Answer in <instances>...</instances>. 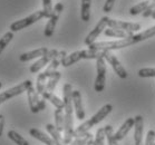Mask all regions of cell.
Returning <instances> with one entry per match:
<instances>
[{
	"instance_id": "277c9868",
	"label": "cell",
	"mask_w": 155,
	"mask_h": 145,
	"mask_svg": "<svg viewBox=\"0 0 155 145\" xmlns=\"http://www.w3.org/2000/svg\"><path fill=\"white\" fill-rule=\"evenodd\" d=\"M44 17H45L44 10L36 11V12L31 14L30 16H28V17L22 18L20 20H17V21L12 22L10 25V31L15 32V31H19L21 29L27 28V27H29V26L32 25V24H35V22H37L38 20H40V19Z\"/></svg>"
},
{
	"instance_id": "f546056e",
	"label": "cell",
	"mask_w": 155,
	"mask_h": 145,
	"mask_svg": "<svg viewBox=\"0 0 155 145\" xmlns=\"http://www.w3.org/2000/svg\"><path fill=\"white\" fill-rule=\"evenodd\" d=\"M138 76L143 78L155 77V68H142L138 71Z\"/></svg>"
},
{
	"instance_id": "30bf717a",
	"label": "cell",
	"mask_w": 155,
	"mask_h": 145,
	"mask_svg": "<svg viewBox=\"0 0 155 145\" xmlns=\"http://www.w3.org/2000/svg\"><path fill=\"white\" fill-rule=\"evenodd\" d=\"M104 58L105 60H107L109 63V65H112L114 71L118 75V77L122 78V79H126L127 78V71L126 69L122 66V64L120 63V60L117 59L116 56L112 54L110 51H105L104 53Z\"/></svg>"
},
{
	"instance_id": "9a60e30c",
	"label": "cell",
	"mask_w": 155,
	"mask_h": 145,
	"mask_svg": "<svg viewBox=\"0 0 155 145\" xmlns=\"http://www.w3.org/2000/svg\"><path fill=\"white\" fill-rule=\"evenodd\" d=\"M49 50L47 49L46 47H40L38 49L31 50V51H27V53L21 54L19 56V60L25 63V61H29L31 59H35V58H38V57H42L45 56Z\"/></svg>"
},
{
	"instance_id": "836d02e7",
	"label": "cell",
	"mask_w": 155,
	"mask_h": 145,
	"mask_svg": "<svg viewBox=\"0 0 155 145\" xmlns=\"http://www.w3.org/2000/svg\"><path fill=\"white\" fill-rule=\"evenodd\" d=\"M155 12V2H153V4L150 6V7L146 9V10L143 12V17L144 18H147V17H152V15Z\"/></svg>"
},
{
	"instance_id": "e575fe53",
	"label": "cell",
	"mask_w": 155,
	"mask_h": 145,
	"mask_svg": "<svg viewBox=\"0 0 155 145\" xmlns=\"http://www.w3.org/2000/svg\"><path fill=\"white\" fill-rule=\"evenodd\" d=\"M4 126H5V117L2 114H0V136L4 133Z\"/></svg>"
},
{
	"instance_id": "484cf974",
	"label": "cell",
	"mask_w": 155,
	"mask_h": 145,
	"mask_svg": "<svg viewBox=\"0 0 155 145\" xmlns=\"http://www.w3.org/2000/svg\"><path fill=\"white\" fill-rule=\"evenodd\" d=\"M105 136L107 137V142H108V145H118L117 143V140L115 137V134H114V131H113V127L110 126V125H106L105 127Z\"/></svg>"
},
{
	"instance_id": "ba28073f",
	"label": "cell",
	"mask_w": 155,
	"mask_h": 145,
	"mask_svg": "<svg viewBox=\"0 0 155 145\" xmlns=\"http://www.w3.org/2000/svg\"><path fill=\"white\" fill-rule=\"evenodd\" d=\"M63 9H64L63 4H60V2L56 4V6H55V8H54L53 16L49 18V20H48L46 27H45V31H44V34H45L46 37H51V36L54 35V31H55V28H56L57 21H58V19H59V16H60V14H61V11H63Z\"/></svg>"
},
{
	"instance_id": "9c48e42d",
	"label": "cell",
	"mask_w": 155,
	"mask_h": 145,
	"mask_svg": "<svg viewBox=\"0 0 155 145\" xmlns=\"http://www.w3.org/2000/svg\"><path fill=\"white\" fill-rule=\"evenodd\" d=\"M58 53H59V51L56 50V49L49 50L45 56L40 57V58L36 61L35 64H32L31 66H30V73L35 74V73H38L39 71H41L42 68L45 67L47 64H50V63L53 61V59L56 58V56L58 55Z\"/></svg>"
},
{
	"instance_id": "ffe728a7",
	"label": "cell",
	"mask_w": 155,
	"mask_h": 145,
	"mask_svg": "<svg viewBox=\"0 0 155 145\" xmlns=\"http://www.w3.org/2000/svg\"><path fill=\"white\" fill-rule=\"evenodd\" d=\"M153 2H155V0H145V1H142V2L135 5V6H133V7L130 8V14L132 15V16H136V15H138V14H143Z\"/></svg>"
},
{
	"instance_id": "cb8c5ba5",
	"label": "cell",
	"mask_w": 155,
	"mask_h": 145,
	"mask_svg": "<svg viewBox=\"0 0 155 145\" xmlns=\"http://www.w3.org/2000/svg\"><path fill=\"white\" fill-rule=\"evenodd\" d=\"M46 130H47V132L53 136V140L56 142L57 145H64L63 138H61V136H60V132L57 130L55 125H53V124H47Z\"/></svg>"
},
{
	"instance_id": "f1b7e54d",
	"label": "cell",
	"mask_w": 155,
	"mask_h": 145,
	"mask_svg": "<svg viewBox=\"0 0 155 145\" xmlns=\"http://www.w3.org/2000/svg\"><path fill=\"white\" fill-rule=\"evenodd\" d=\"M104 141H105V130L104 127H101L96 132V136L93 142V145H104Z\"/></svg>"
},
{
	"instance_id": "2e32d148",
	"label": "cell",
	"mask_w": 155,
	"mask_h": 145,
	"mask_svg": "<svg viewBox=\"0 0 155 145\" xmlns=\"http://www.w3.org/2000/svg\"><path fill=\"white\" fill-rule=\"evenodd\" d=\"M134 117H130V118H127L124 124L118 128V131L115 133V137H116L117 141H122L127 134H128V132L130 131V128L134 127Z\"/></svg>"
},
{
	"instance_id": "ac0fdd59",
	"label": "cell",
	"mask_w": 155,
	"mask_h": 145,
	"mask_svg": "<svg viewBox=\"0 0 155 145\" xmlns=\"http://www.w3.org/2000/svg\"><path fill=\"white\" fill-rule=\"evenodd\" d=\"M104 34H105L107 37H115V38H127V37H130L134 34L130 31H124V30H120V29H114V28H107L104 30Z\"/></svg>"
},
{
	"instance_id": "7c38bea8",
	"label": "cell",
	"mask_w": 155,
	"mask_h": 145,
	"mask_svg": "<svg viewBox=\"0 0 155 145\" xmlns=\"http://www.w3.org/2000/svg\"><path fill=\"white\" fill-rule=\"evenodd\" d=\"M107 26H108L109 28L120 29V30H124V31H130V32L138 31L141 29V25L140 24L120 21V20H115V19H110V18H108Z\"/></svg>"
},
{
	"instance_id": "5b68a950",
	"label": "cell",
	"mask_w": 155,
	"mask_h": 145,
	"mask_svg": "<svg viewBox=\"0 0 155 145\" xmlns=\"http://www.w3.org/2000/svg\"><path fill=\"white\" fill-rule=\"evenodd\" d=\"M27 97H28L29 107H30L31 113L36 114L46 108V102H45L46 99L39 97V94L34 88V86H30L28 88V91H27Z\"/></svg>"
},
{
	"instance_id": "4fadbf2b",
	"label": "cell",
	"mask_w": 155,
	"mask_h": 145,
	"mask_svg": "<svg viewBox=\"0 0 155 145\" xmlns=\"http://www.w3.org/2000/svg\"><path fill=\"white\" fill-rule=\"evenodd\" d=\"M134 142L135 145H143V130H144V120L142 115L134 117Z\"/></svg>"
},
{
	"instance_id": "8992f818",
	"label": "cell",
	"mask_w": 155,
	"mask_h": 145,
	"mask_svg": "<svg viewBox=\"0 0 155 145\" xmlns=\"http://www.w3.org/2000/svg\"><path fill=\"white\" fill-rule=\"evenodd\" d=\"M96 69H97V76H96L94 88L97 93H101L105 88L106 81V64L104 57H99L96 59Z\"/></svg>"
},
{
	"instance_id": "4316f807",
	"label": "cell",
	"mask_w": 155,
	"mask_h": 145,
	"mask_svg": "<svg viewBox=\"0 0 155 145\" xmlns=\"http://www.w3.org/2000/svg\"><path fill=\"white\" fill-rule=\"evenodd\" d=\"M14 38V32L12 31H8L6 32L1 38H0V55L4 51V49L7 47V45L10 43L11 40Z\"/></svg>"
},
{
	"instance_id": "1f68e13d",
	"label": "cell",
	"mask_w": 155,
	"mask_h": 145,
	"mask_svg": "<svg viewBox=\"0 0 155 145\" xmlns=\"http://www.w3.org/2000/svg\"><path fill=\"white\" fill-rule=\"evenodd\" d=\"M145 145H155V131L150 130V131L147 132Z\"/></svg>"
},
{
	"instance_id": "6da1fadb",
	"label": "cell",
	"mask_w": 155,
	"mask_h": 145,
	"mask_svg": "<svg viewBox=\"0 0 155 145\" xmlns=\"http://www.w3.org/2000/svg\"><path fill=\"white\" fill-rule=\"evenodd\" d=\"M63 101L65 104V136L63 138L64 145H69L74 138V120H73V87L66 83L63 87Z\"/></svg>"
},
{
	"instance_id": "52a82bcc",
	"label": "cell",
	"mask_w": 155,
	"mask_h": 145,
	"mask_svg": "<svg viewBox=\"0 0 155 145\" xmlns=\"http://www.w3.org/2000/svg\"><path fill=\"white\" fill-rule=\"evenodd\" d=\"M30 86H32V83H31V81L28 79V81H22L21 84L12 87V88H9V89H7V91H5L4 93L0 94V104H2V103H5L6 101H8V99L15 97V96L20 95V94H22L24 92H27Z\"/></svg>"
},
{
	"instance_id": "7402d4cb",
	"label": "cell",
	"mask_w": 155,
	"mask_h": 145,
	"mask_svg": "<svg viewBox=\"0 0 155 145\" xmlns=\"http://www.w3.org/2000/svg\"><path fill=\"white\" fill-rule=\"evenodd\" d=\"M54 115H55V126L59 132H63L65 130V114L63 110L56 108Z\"/></svg>"
},
{
	"instance_id": "d6986e66",
	"label": "cell",
	"mask_w": 155,
	"mask_h": 145,
	"mask_svg": "<svg viewBox=\"0 0 155 145\" xmlns=\"http://www.w3.org/2000/svg\"><path fill=\"white\" fill-rule=\"evenodd\" d=\"M42 98L46 99V101H49L51 104H53L54 106H56V108H59V110H64V107H65V104H64V101L59 98V97H57L56 95H54L53 93H49V92H45L41 94Z\"/></svg>"
},
{
	"instance_id": "44dd1931",
	"label": "cell",
	"mask_w": 155,
	"mask_h": 145,
	"mask_svg": "<svg viewBox=\"0 0 155 145\" xmlns=\"http://www.w3.org/2000/svg\"><path fill=\"white\" fill-rule=\"evenodd\" d=\"M91 6H92V0H81V20L85 22L89 21L91 19Z\"/></svg>"
},
{
	"instance_id": "d6a6232c",
	"label": "cell",
	"mask_w": 155,
	"mask_h": 145,
	"mask_svg": "<svg viewBox=\"0 0 155 145\" xmlns=\"http://www.w3.org/2000/svg\"><path fill=\"white\" fill-rule=\"evenodd\" d=\"M115 1H116V0H106L105 5H104V7H103V11L106 12V14H107V12H110L114 7Z\"/></svg>"
},
{
	"instance_id": "7a4b0ae2",
	"label": "cell",
	"mask_w": 155,
	"mask_h": 145,
	"mask_svg": "<svg viewBox=\"0 0 155 145\" xmlns=\"http://www.w3.org/2000/svg\"><path fill=\"white\" fill-rule=\"evenodd\" d=\"M112 110H113L112 104H106V105H104V106H103L95 115H93L89 120L84 122L83 124H81V125L75 130L74 138L83 137L85 134H87L88 131H89L93 126H95L96 124L101 123V122H102V120H104L110 112H112Z\"/></svg>"
},
{
	"instance_id": "4dcf8cb0",
	"label": "cell",
	"mask_w": 155,
	"mask_h": 145,
	"mask_svg": "<svg viewBox=\"0 0 155 145\" xmlns=\"http://www.w3.org/2000/svg\"><path fill=\"white\" fill-rule=\"evenodd\" d=\"M81 138V141H79V145H93V135L91 133H87V134H85L83 137H79Z\"/></svg>"
},
{
	"instance_id": "3957f363",
	"label": "cell",
	"mask_w": 155,
	"mask_h": 145,
	"mask_svg": "<svg viewBox=\"0 0 155 145\" xmlns=\"http://www.w3.org/2000/svg\"><path fill=\"white\" fill-rule=\"evenodd\" d=\"M105 51H98V50H77L75 53H71V55L66 56L61 61V66L69 67L75 63H77L81 59H97L99 57H104Z\"/></svg>"
},
{
	"instance_id": "8fae6325",
	"label": "cell",
	"mask_w": 155,
	"mask_h": 145,
	"mask_svg": "<svg viewBox=\"0 0 155 145\" xmlns=\"http://www.w3.org/2000/svg\"><path fill=\"white\" fill-rule=\"evenodd\" d=\"M107 21H108V17L104 16V17L101 18V20H99L98 24L95 26V28L93 29L92 31L88 34L87 37L85 38V45L89 46V45H92V44L95 43V40L98 38V36L102 34V31L105 29L106 26H107Z\"/></svg>"
},
{
	"instance_id": "8d00e7d4",
	"label": "cell",
	"mask_w": 155,
	"mask_h": 145,
	"mask_svg": "<svg viewBox=\"0 0 155 145\" xmlns=\"http://www.w3.org/2000/svg\"><path fill=\"white\" fill-rule=\"evenodd\" d=\"M1 87H2V83H1V81H0V88H1Z\"/></svg>"
},
{
	"instance_id": "d590c367",
	"label": "cell",
	"mask_w": 155,
	"mask_h": 145,
	"mask_svg": "<svg viewBox=\"0 0 155 145\" xmlns=\"http://www.w3.org/2000/svg\"><path fill=\"white\" fill-rule=\"evenodd\" d=\"M79 141H81V138H79V137H78V138H75L74 141L71 142V143L69 145H79Z\"/></svg>"
},
{
	"instance_id": "d4e9b609",
	"label": "cell",
	"mask_w": 155,
	"mask_h": 145,
	"mask_svg": "<svg viewBox=\"0 0 155 145\" xmlns=\"http://www.w3.org/2000/svg\"><path fill=\"white\" fill-rule=\"evenodd\" d=\"M8 137L10 138L11 141L14 142V143H16L17 145H29L28 141L25 140L19 133H17V132L14 131V130H11V131L8 132Z\"/></svg>"
},
{
	"instance_id": "603a6c76",
	"label": "cell",
	"mask_w": 155,
	"mask_h": 145,
	"mask_svg": "<svg viewBox=\"0 0 155 145\" xmlns=\"http://www.w3.org/2000/svg\"><path fill=\"white\" fill-rule=\"evenodd\" d=\"M60 77H61V73H59V71H55V73L48 78V81H47V84H46V88H45V91H46V92H49V93L53 92L54 89L56 88L57 83L59 81Z\"/></svg>"
},
{
	"instance_id": "5bb4252c",
	"label": "cell",
	"mask_w": 155,
	"mask_h": 145,
	"mask_svg": "<svg viewBox=\"0 0 155 145\" xmlns=\"http://www.w3.org/2000/svg\"><path fill=\"white\" fill-rule=\"evenodd\" d=\"M73 104L75 107V113L78 120H83L85 118V110L83 107V101H81V94L79 91H73Z\"/></svg>"
},
{
	"instance_id": "83f0119b",
	"label": "cell",
	"mask_w": 155,
	"mask_h": 145,
	"mask_svg": "<svg viewBox=\"0 0 155 145\" xmlns=\"http://www.w3.org/2000/svg\"><path fill=\"white\" fill-rule=\"evenodd\" d=\"M42 10L45 12V17L50 18L54 14L51 0H42Z\"/></svg>"
},
{
	"instance_id": "e0dca14e",
	"label": "cell",
	"mask_w": 155,
	"mask_h": 145,
	"mask_svg": "<svg viewBox=\"0 0 155 145\" xmlns=\"http://www.w3.org/2000/svg\"><path fill=\"white\" fill-rule=\"evenodd\" d=\"M29 134L31 135L32 137H35L36 140H38V141L42 142V143H45L46 145H57L56 142L54 141L53 138L49 137L47 134L45 133H42L41 131H39L37 128H30L29 130Z\"/></svg>"
}]
</instances>
